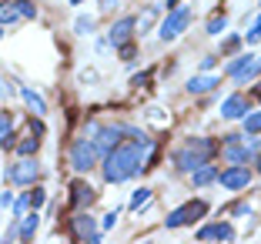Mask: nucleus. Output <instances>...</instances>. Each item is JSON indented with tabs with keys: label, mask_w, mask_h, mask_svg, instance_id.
I'll return each mask as SVG.
<instances>
[{
	"label": "nucleus",
	"mask_w": 261,
	"mask_h": 244,
	"mask_svg": "<svg viewBox=\"0 0 261 244\" xmlns=\"http://www.w3.org/2000/svg\"><path fill=\"white\" fill-rule=\"evenodd\" d=\"M234 237V228L228 221H211L198 228V241H231Z\"/></svg>",
	"instance_id": "12"
},
{
	"label": "nucleus",
	"mask_w": 261,
	"mask_h": 244,
	"mask_svg": "<svg viewBox=\"0 0 261 244\" xmlns=\"http://www.w3.org/2000/svg\"><path fill=\"white\" fill-rule=\"evenodd\" d=\"M151 151H154V141H147L144 134L134 130V141H121L114 151L104 154V181L108 184H124L130 181L134 174L147 171L144 164L151 160Z\"/></svg>",
	"instance_id": "1"
},
{
	"label": "nucleus",
	"mask_w": 261,
	"mask_h": 244,
	"mask_svg": "<svg viewBox=\"0 0 261 244\" xmlns=\"http://www.w3.org/2000/svg\"><path fill=\"white\" fill-rule=\"evenodd\" d=\"M70 4H74V7H77V4H84V0H70Z\"/></svg>",
	"instance_id": "39"
},
{
	"label": "nucleus",
	"mask_w": 261,
	"mask_h": 244,
	"mask_svg": "<svg viewBox=\"0 0 261 244\" xmlns=\"http://www.w3.org/2000/svg\"><path fill=\"white\" fill-rule=\"evenodd\" d=\"M211 87H218L215 74H194L191 80H188V91H191V94H207Z\"/></svg>",
	"instance_id": "18"
},
{
	"label": "nucleus",
	"mask_w": 261,
	"mask_h": 244,
	"mask_svg": "<svg viewBox=\"0 0 261 244\" xmlns=\"http://www.w3.org/2000/svg\"><path fill=\"white\" fill-rule=\"evenodd\" d=\"M14 10H17L20 20H34V17H37V7H34L31 0H14Z\"/></svg>",
	"instance_id": "22"
},
{
	"label": "nucleus",
	"mask_w": 261,
	"mask_h": 244,
	"mask_svg": "<svg viewBox=\"0 0 261 244\" xmlns=\"http://www.w3.org/2000/svg\"><path fill=\"white\" fill-rule=\"evenodd\" d=\"M20 97L27 100V107H31L37 117H44V114H47V104H44V97H40L37 91H31V87H20Z\"/></svg>",
	"instance_id": "19"
},
{
	"label": "nucleus",
	"mask_w": 261,
	"mask_h": 244,
	"mask_svg": "<svg viewBox=\"0 0 261 244\" xmlns=\"http://www.w3.org/2000/svg\"><path fill=\"white\" fill-rule=\"evenodd\" d=\"M134 31H138V23H134V17H121L117 23H111L108 40H111L114 47H121V44H127V40L134 37Z\"/></svg>",
	"instance_id": "13"
},
{
	"label": "nucleus",
	"mask_w": 261,
	"mask_h": 244,
	"mask_svg": "<svg viewBox=\"0 0 261 244\" xmlns=\"http://www.w3.org/2000/svg\"><path fill=\"white\" fill-rule=\"evenodd\" d=\"M10 204H14V198H10V191H4L0 194V207H10Z\"/></svg>",
	"instance_id": "35"
},
{
	"label": "nucleus",
	"mask_w": 261,
	"mask_h": 244,
	"mask_svg": "<svg viewBox=\"0 0 261 244\" xmlns=\"http://www.w3.org/2000/svg\"><path fill=\"white\" fill-rule=\"evenodd\" d=\"M188 23H191V7H174L168 17L161 20V27H158V37L168 44V40H177L181 34L188 31Z\"/></svg>",
	"instance_id": "4"
},
{
	"label": "nucleus",
	"mask_w": 261,
	"mask_h": 244,
	"mask_svg": "<svg viewBox=\"0 0 261 244\" xmlns=\"http://www.w3.org/2000/svg\"><path fill=\"white\" fill-rule=\"evenodd\" d=\"M245 114H248V100L241 97V94H231V97H224L221 117H228V121H241Z\"/></svg>",
	"instance_id": "15"
},
{
	"label": "nucleus",
	"mask_w": 261,
	"mask_h": 244,
	"mask_svg": "<svg viewBox=\"0 0 261 244\" xmlns=\"http://www.w3.org/2000/svg\"><path fill=\"white\" fill-rule=\"evenodd\" d=\"M218 184L228 187V191H245L248 184H251V168H245V164H231L228 171L218 174Z\"/></svg>",
	"instance_id": "9"
},
{
	"label": "nucleus",
	"mask_w": 261,
	"mask_h": 244,
	"mask_svg": "<svg viewBox=\"0 0 261 244\" xmlns=\"http://www.w3.org/2000/svg\"><path fill=\"white\" fill-rule=\"evenodd\" d=\"M91 138H94V147H97V154L104 157V154L114 151V147L121 144L124 138H134V130H130V127H121V124H114V127H94V130H91Z\"/></svg>",
	"instance_id": "5"
},
{
	"label": "nucleus",
	"mask_w": 261,
	"mask_h": 244,
	"mask_svg": "<svg viewBox=\"0 0 261 244\" xmlns=\"http://www.w3.org/2000/svg\"><path fill=\"white\" fill-rule=\"evenodd\" d=\"M91 130H94V124L87 127V134H84V138H77V141H74V147H70V168H74L77 174H87L91 168H97V160H100L97 147H94Z\"/></svg>",
	"instance_id": "3"
},
{
	"label": "nucleus",
	"mask_w": 261,
	"mask_h": 244,
	"mask_svg": "<svg viewBox=\"0 0 261 244\" xmlns=\"http://www.w3.org/2000/svg\"><path fill=\"white\" fill-rule=\"evenodd\" d=\"M0 37H4V23H0Z\"/></svg>",
	"instance_id": "40"
},
{
	"label": "nucleus",
	"mask_w": 261,
	"mask_h": 244,
	"mask_svg": "<svg viewBox=\"0 0 261 244\" xmlns=\"http://www.w3.org/2000/svg\"><path fill=\"white\" fill-rule=\"evenodd\" d=\"M241 40H248V44H258V40H261V17H254V23L248 27V34Z\"/></svg>",
	"instance_id": "28"
},
{
	"label": "nucleus",
	"mask_w": 261,
	"mask_h": 244,
	"mask_svg": "<svg viewBox=\"0 0 261 244\" xmlns=\"http://www.w3.org/2000/svg\"><path fill=\"white\" fill-rule=\"evenodd\" d=\"M151 204V187H138V191L130 194V211H144V207Z\"/></svg>",
	"instance_id": "20"
},
{
	"label": "nucleus",
	"mask_w": 261,
	"mask_h": 244,
	"mask_svg": "<svg viewBox=\"0 0 261 244\" xmlns=\"http://www.w3.org/2000/svg\"><path fill=\"white\" fill-rule=\"evenodd\" d=\"M10 207H14V214H27V211H31V194H20Z\"/></svg>",
	"instance_id": "31"
},
{
	"label": "nucleus",
	"mask_w": 261,
	"mask_h": 244,
	"mask_svg": "<svg viewBox=\"0 0 261 244\" xmlns=\"http://www.w3.org/2000/svg\"><path fill=\"white\" fill-rule=\"evenodd\" d=\"M207 214V201H188V204H181V207H174V211L168 214V228H185V224H194V221H201Z\"/></svg>",
	"instance_id": "6"
},
{
	"label": "nucleus",
	"mask_w": 261,
	"mask_h": 244,
	"mask_svg": "<svg viewBox=\"0 0 261 244\" xmlns=\"http://www.w3.org/2000/svg\"><path fill=\"white\" fill-rule=\"evenodd\" d=\"M37 177H40V164H37V160H31V157H23V160H17L14 168H7V181L10 184H20V187H31Z\"/></svg>",
	"instance_id": "8"
},
{
	"label": "nucleus",
	"mask_w": 261,
	"mask_h": 244,
	"mask_svg": "<svg viewBox=\"0 0 261 244\" xmlns=\"http://www.w3.org/2000/svg\"><path fill=\"white\" fill-rule=\"evenodd\" d=\"M147 80H151V70H144V74H134V80H130V84H134V87H144Z\"/></svg>",
	"instance_id": "34"
},
{
	"label": "nucleus",
	"mask_w": 261,
	"mask_h": 244,
	"mask_svg": "<svg viewBox=\"0 0 261 244\" xmlns=\"http://www.w3.org/2000/svg\"><path fill=\"white\" fill-rule=\"evenodd\" d=\"M117 4H121V0H100V10H114Z\"/></svg>",
	"instance_id": "36"
},
{
	"label": "nucleus",
	"mask_w": 261,
	"mask_h": 244,
	"mask_svg": "<svg viewBox=\"0 0 261 244\" xmlns=\"http://www.w3.org/2000/svg\"><path fill=\"white\" fill-rule=\"evenodd\" d=\"M0 97H4V84H0Z\"/></svg>",
	"instance_id": "41"
},
{
	"label": "nucleus",
	"mask_w": 261,
	"mask_h": 244,
	"mask_svg": "<svg viewBox=\"0 0 261 244\" xmlns=\"http://www.w3.org/2000/svg\"><path fill=\"white\" fill-rule=\"evenodd\" d=\"M254 168H258V174H261V157H254Z\"/></svg>",
	"instance_id": "38"
},
{
	"label": "nucleus",
	"mask_w": 261,
	"mask_h": 244,
	"mask_svg": "<svg viewBox=\"0 0 261 244\" xmlns=\"http://www.w3.org/2000/svg\"><path fill=\"white\" fill-rule=\"evenodd\" d=\"M177 4H181V0H168V4H161V7H177Z\"/></svg>",
	"instance_id": "37"
},
{
	"label": "nucleus",
	"mask_w": 261,
	"mask_h": 244,
	"mask_svg": "<svg viewBox=\"0 0 261 244\" xmlns=\"http://www.w3.org/2000/svg\"><path fill=\"white\" fill-rule=\"evenodd\" d=\"M20 17H17V10H14V4H0V23L4 27H10V23H17Z\"/></svg>",
	"instance_id": "26"
},
{
	"label": "nucleus",
	"mask_w": 261,
	"mask_h": 244,
	"mask_svg": "<svg viewBox=\"0 0 261 244\" xmlns=\"http://www.w3.org/2000/svg\"><path fill=\"white\" fill-rule=\"evenodd\" d=\"M215 181H218V168H211V160L191 171V184L194 187H207V184H215Z\"/></svg>",
	"instance_id": "17"
},
{
	"label": "nucleus",
	"mask_w": 261,
	"mask_h": 244,
	"mask_svg": "<svg viewBox=\"0 0 261 244\" xmlns=\"http://www.w3.org/2000/svg\"><path fill=\"white\" fill-rule=\"evenodd\" d=\"M97 201V191H94L91 184H84V181H77L74 187H70V204L77 207V211H87V207Z\"/></svg>",
	"instance_id": "14"
},
{
	"label": "nucleus",
	"mask_w": 261,
	"mask_h": 244,
	"mask_svg": "<svg viewBox=\"0 0 261 244\" xmlns=\"http://www.w3.org/2000/svg\"><path fill=\"white\" fill-rule=\"evenodd\" d=\"M37 147H40L37 138H27V141H20V144H17V154H20V157H31V154H37Z\"/></svg>",
	"instance_id": "27"
},
{
	"label": "nucleus",
	"mask_w": 261,
	"mask_h": 244,
	"mask_svg": "<svg viewBox=\"0 0 261 244\" xmlns=\"http://www.w3.org/2000/svg\"><path fill=\"white\" fill-rule=\"evenodd\" d=\"M261 74V61L254 57V53H241V57H234V61L228 64V77H234L238 84H248L251 77Z\"/></svg>",
	"instance_id": "7"
},
{
	"label": "nucleus",
	"mask_w": 261,
	"mask_h": 244,
	"mask_svg": "<svg viewBox=\"0 0 261 244\" xmlns=\"http://www.w3.org/2000/svg\"><path fill=\"white\" fill-rule=\"evenodd\" d=\"M70 234H74V241H91V244H97L100 241V228L94 224V218L91 214H74V221H70Z\"/></svg>",
	"instance_id": "10"
},
{
	"label": "nucleus",
	"mask_w": 261,
	"mask_h": 244,
	"mask_svg": "<svg viewBox=\"0 0 261 244\" xmlns=\"http://www.w3.org/2000/svg\"><path fill=\"white\" fill-rule=\"evenodd\" d=\"M74 31L77 34H91L94 31V17H77V20H74Z\"/></svg>",
	"instance_id": "29"
},
{
	"label": "nucleus",
	"mask_w": 261,
	"mask_h": 244,
	"mask_svg": "<svg viewBox=\"0 0 261 244\" xmlns=\"http://www.w3.org/2000/svg\"><path fill=\"white\" fill-rule=\"evenodd\" d=\"M258 100H261V91H258Z\"/></svg>",
	"instance_id": "42"
},
{
	"label": "nucleus",
	"mask_w": 261,
	"mask_h": 244,
	"mask_svg": "<svg viewBox=\"0 0 261 244\" xmlns=\"http://www.w3.org/2000/svg\"><path fill=\"white\" fill-rule=\"evenodd\" d=\"M224 27H228V17H224V14H218V17H211V20H207V34H211V37L224 34Z\"/></svg>",
	"instance_id": "25"
},
{
	"label": "nucleus",
	"mask_w": 261,
	"mask_h": 244,
	"mask_svg": "<svg viewBox=\"0 0 261 244\" xmlns=\"http://www.w3.org/2000/svg\"><path fill=\"white\" fill-rule=\"evenodd\" d=\"M158 14H161V4H154V7H147V10H144V17H141V20H134V23L141 27V34H144V31H151V27H154Z\"/></svg>",
	"instance_id": "21"
},
{
	"label": "nucleus",
	"mask_w": 261,
	"mask_h": 244,
	"mask_svg": "<svg viewBox=\"0 0 261 244\" xmlns=\"http://www.w3.org/2000/svg\"><path fill=\"white\" fill-rule=\"evenodd\" d=\"M37 224H40V214L31 207L27 214H20V228H17V237H20V241H34V234H37Z\"/></svg>",
	"instance_id": "16"
},
{
	"label": "nucleus",
	"mask_w": 261,
	"mask_h": 244,
	"mask_svg": "<svg viewBox=\"0 0 261 244\" xmlns=\"http://www.w3.org/2000/svg\"><path fill=\"white\" fill-rule=\"evenodd\" d=\"M27 194H31V207H34V211H37V207L44 204V198H47V194L40 191V187H34V184H31V191H27Z\"/></svg>",
	"instance_id": "32"
},
{
	"label": "nucleus",
	"mask_w": 261,
	"mask_h": 244,
	"mask_svg": "<svg viewBox=\"0 0 261 244\" xmlns=\"http://www.w3.org/2000/svg\"><path fill=\"white\" fill-rule=\"evenodd\" d=\"M215 154H218V144L211 138H191L185 147H177V151H174V168L185 171V174H191L194 168L207 164Z\"/></svg>",
	"instance_id": "2"
},
{
	"label": "nucleus",
	"mask_w": 261,
	"mask_h": 244,
	"mask_svg": "<svg viewBox=\"0 0 261 244\" xmlns=\"http://www.w3.org/2000/svg\"><path fill=\"white\" fill-rule=\"evenodd\" d=\"M117 218H121V211H117V207H114V211H108V214H104V221H100V234L114 228V224H117Z\"/></svg>",
	"instance_id": "30"
},
{
	"label": "nucleus",
	"mask_w": 261,
	"mask_h": 244,
	"mask_svg": "<svg viewBox=\"0 0 261 244\" xmlns=\"http://www.w3.org/2000/svg\"><path fill=\"white\" fill-rule=\"evenodd\" d=\"M241 138H224V160L228 164H248L254 157V144H238Z\"/></svg>",
	"instance_id": "11"
},
{
	"label": "nucleus",
	"mask_w": 261,
	"mask_h": 244,
	"mask_svg": "<svg viewBox=\"0 0 261 244\" xmlns=\"http://www.w3.org/2000/svg\"><path fill=\"white\" fill-rule=\"evenodd\" d=\"M10 130H14V121H10V114L0 111V144H4V147L10 144Z\"/></svg>",
	"instance_id": "24"
},
{
	"label": "nucleus",
	"mask_w": 261,
	"mask_h": 244,
	"mask_svg": "<svg viewBox=\"0 0 261 244\" xmlns=\"http://www.w3.org/2000/svg\"><path fill=\"white\" fill-rule=\"evenodd\" d=\"M241 121H245V134H261V111H254V114L248 111Z\"/></svg>",
	"instance_id": "23"
},
{
	"label": "nucleus",
	"mask_w": 261,
	"mask_h": 244,
	"mask_svg": "<svg viewBox=\"0 0 261 244\" xmlns=\"http://www.w3.org/2000/svg\"><path fill=\"white\" fill-rule=\"evenodd\" d=\"M238 44H241V34H231L228 40L221 44V53H231V50H238Z\"/></svg>",
	"instance_id": "33"
}]
</instances>
